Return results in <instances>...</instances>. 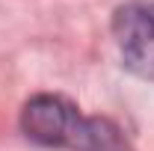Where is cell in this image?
<instances>
[{"instance_id": "obj_2", "label": "cell", "mask_w": 154, "mask_h": 151, "mask_svg": "<svg viewBox=\"0 0 154 151\" xmlns=\"http://www.w3.org/2000/svg\"><path fill=\"white\" fill-rule=\"evenodd\" d=\"M113 39L122 62L142 80H154V3L131 0L113 12Z\"/></svg>"}, {"instance_id": "obj_1", "label": "cell", "mask_w": 154, "mask_h": 151, "mask_svg": "<svg viewBox=\"0 0 154 151\" xmlns=\"http://www.w3.org/2000/svg\"><path fill=\"white\" fill-rule=\"evenodd\" d=\"M21 131L27 139L48 148L68 151H131L122 131L107 119L83 116L62 95H36L21 110Z\"/></svg>"}]
</instances>
